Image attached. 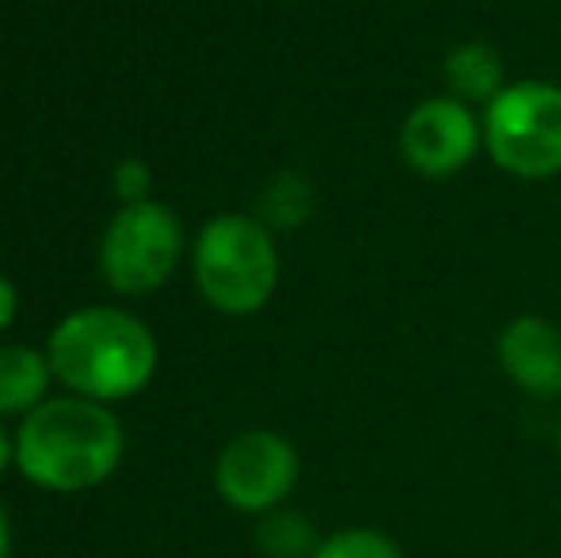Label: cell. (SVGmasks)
Returning <instances> with one entry per match:
<instances>
[{
  "label": "cell",
  "mask_w": 561,
  "mask_h": 558,
  "mask_svg": "<svg viewBox=\"0 0 561 558\" xmlns=\"http://www.w3.org/2000/svg\"><path fill=\"white\" fill-rule=\"evenodd\" d=\"M318 524L298 509H272L256 524V547L267 558H313L321 547Z\"/></svg>",
  "instance_id": "8fae6325"
},
{
  "label": "cell",
  "mask_w": 561,
  "mask_h": 558,
  "mask_svg": "<svg viewBox=\"0 0 561 558\" xmlns=\"http://www.w3.org/2000/svg\"><path fill=\"white\" fill-rule=\"evenodd\" d=\"M149 184H153V172H149L146 161H138V157H126V161L115 164L112 192L123 200V207H130V203H146L149 200Z\"/></svg>",
  "instance_id": "5bb4252c"
},
{
  "label": "cell",
  "mask_w": 561,
  "mask_h": 558,
  "mask_svg": "<svg viewBox=\"0 0 561 558\" xmlns=\"http://www.w3.org/2000/svg\"><path fill=\"white\" fill-rule=\"evenodd\" d=\"M123 424L92 398H46L15 432V467L50 493H81L107 482L123 463Z\"/></svg>",
  "instance_id": "6da1fadb"
},
{
  "label": "cell",
  "mask_w": 561,
  "mask_h": 558,
  "mask_svg": "<svg viewBox=\"0 0 561 558\" xmlns=\"http://www.w3.org/2000/svg\"><path fill=\"white\" fill-rule=\"evenodd\" d=\"M501 372L531 398L561 395V333L539 314H519L496 337Z\"/></svg>",
  "instance_id": "ba28073f"
},
{
  "label": "cell",
  "mask_w": 561,
  "mask_h": 558,
  "mask_svg": "<svg viewBox=\"0 0 561 558\" xmlns=\"http://www.w3.org/2000/svg\"><path fill=\"white\" fill-rule=\"evenodd\" d=\"M313 187L302 172H279L260 192V223L267 230H295L313 215Z\"/></svg>",
  "instance_id": "7c38bea8"
},
{
  "label": "cell",
  "mask_w": 561,
  "mask_h": 558,
  "mask_svg": "<svg viewBox=\"0 0 561 558\" xmlns=\"http://www.w3.org/2000/svg\"><path fill=\"white\" fill-rule=\"evenodd\" d=\"M485 146L481 119L458 96H428L405 115L398 149L405 164L424 180H450Z\"/></svg>",
  "instance_id": "52a82bcc"
},
{
  "label": "cell",
  "mask_w": 561,
  "mask_h": 558,
  "mask_svg": "<svg viewBox=\"0 0 561 558\" xmlns=\"http://www.w3.org/2000/svg\"><path fill=\"white\" fill-rule=\"evenodd\" d=\"M54 367L50 356L27 344H4L0 349V413H35L46 402Z\"/></svg>",
  "instance_id": "9c48e42d"
},
{
  "label": "cell",
  "mask_w": 561,
  "mask_h": 558,
  "mask_svg": "<svg viewBox=\"0 0 561 558\" xmlns=\"http://www.w3.org/2000/svg\"><path fill=\"white\" fill-rule=\"evenodd\" d=\"M184 253L180 218L164 203L146 200L115 210L100 241V272L118 295H149L172 280Z\"/></svg>",
  "instance_id": "5b68a950"
},
{
  "label": "cell",
  "mask_w": 561,
  "mask_h": 558,
  "mask_svg": "<svg viewBox=\"0 0 561 558\" xmlns=\"http://www.w3.org/2000/svg\"><path fill=\"white\" fill-rule=\"evenodd\" d=\"M313 558H405V547L382 528H367V524H352L333 536L321 539Z\"/></svg>",
  "instance_id": "4fadbf2b"
},
{
  "label": "cell",
  "mask_w": 561,
  "mask_h": 558,
  "mask_svg": "<svg viewBox=\"0 0 561 558\" xmlns=\"http://www.w3.org/2000/svg\"><path fill=\"white\" fill-rule=\"evenodd\" d=\"M12 463H15V436H8V432L0 429V475H4Z\"/></svg>",
  "instance_id": "2e32d148"
},
{
  "label": "cell",
  "mask_w": 561,
  "mask_h": 558,
  "mask_svg": "<svg viewBox=\"0 0 561 558\" xmlns=\"http://www.w3.org/2000/svg\"><path fill=\"white\" fill-rule=\"evenodd\" d=\"M444 81H447L450 96L466 100V104H470V100L489 104V100L508 84L504 81L501 54H496L489 43H458L455 50H447Z\"/></svg>",
  "instance_id": "30bf717a"
},
{
  "label": "cell",
  "mask_w": 561,
  "mask_h": 558,
  "mask_svg": "<svg viewBox=\"0 0 561 558\" xmlns=\"http://www.w3.org/2000/svg\"><path fill=\"white\" fill-rule=\"evenodd\" d=\"M298 452L287 436L272 429H252L233 436L215 463V486L237 513L264 516L279 509L298 486Z\"/></svg>",
  "instance_id": "8992f818"
},
{
  "label": "cell",
  "mask_w": 561,
  "mask_h": 558,
  "mask_svg": "<svg viewBox=\"0 0 561 558\" xmlns=\"http://www.w3.org/2000/svg\"><path fill=\"white\" fill-rule=\"evenodd\" d=\"M12 551V524H8V513L0 509V558H8Z\"/></svg>",
  "instance_id": "e0dca14e"
},
{
  "label": "cell",
  "mask_w": 561,
  "mask_h": 558,
  "mask_svg": "<svg viewBox=\"0 0 561 558\" xmlns=\"http://www.w3.org/2000/svg\"><path fill=\"white\" fill-rule=\"evenodd\" d=\"M558 452H561V421H558Z\"/></svg>",
  "instance_id": "ac0fdd59"
},
{
  "label": "cell",
  "mask_w": 561,
  "mask_h": 558,
  "mask_svg": "<svg viewBox=\"0 0 561 558\" xmlns=\"http://www.w3.org/2000/svg\"><path fill=\"white\" fill-rule=\"evenodd\" d=\"M192 272L199 295L215 310L249 318L264 310L279 287V249L260 218L218 215L195 238Z\"/></svg>",
  "instance_id": "3957f363"
},
{
  "label": "cell",
  "mask_w": 561,
  "mask_h": 558,
  "mask_svg": "<svg viewBox=\"0 0 561 558\" xmlns=\"http://www.w3.org/2000/svg\"><path fill=\"white\" fill-rule=\"evenodd\" d=\"M15 314H20V291H15V283L8 276H0V333L12 329Z\"/></svg>",
  "instance_id": "9a60e30c"
},
{
  "label": "cell",
  "mask_w": 561,
  "mask_h": 558,
  "mask_svg": "<svg viewBox=\"0 0 561 558\" xmlns=\"http://www.w3.org/2000/svg\"><path fill=\"white\" fill-rule=\"evenodd\" d=\"M485 153L516 180H550L561 172V84L512 81L481 115Z\"/></svg>",
  "instance_id": "277c9868"
},
{
  "label": "cell",
  "mask_w": 561,
  "mask_h": 558,
  "mask_svg": "<svg viewBox=\"0 0 561 558\" xmlns=\"http://www.w3.org/2000/svg\"><path fill=\"white\" fill-rule=\"evenodd\" d=\"M54 379L77 398L123 402L149 387L157 372L153 329L118 306H84L58 321L46 341Z\"/></svg>",
  "instance_id": "7a4b0ae2"
}]
</instances>
